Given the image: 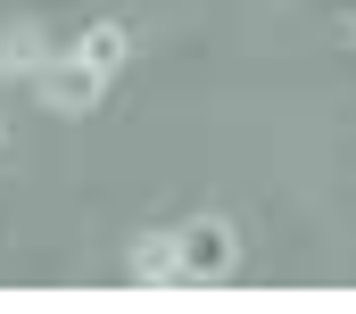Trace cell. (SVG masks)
Instances as JSON below:
<instances>
[{"mask_svg":"<svg viewBox=\"0 0 356 314\" xmlns=\"http://www.w3.org/2000/svg\"><path fill=\"white\" fill-rule=\"evenodd\" d=\"M175 256H182V281H224L241 265V240L224 215H191V224H175Z\"/></svg>","mask_w":356,"mask_h":314,"instance_id":"6da1fadb","label":"cell"},{"mask_svg":"<svg viewBox=\"0 0 356 314\" xmlns=\"http://www.w3.org/2000/svg\"><path fill=\"white\" fill-rule=\"evenodd\" d=\"M33 91H42V108H50V116H83L91 99L108 91V75H99V67H83V58L67 50V58H50V67L33 75Z\"/></svg>","mask_w":356,"mask_h":314,"instance_id":"7a4b0ae2","label":"cell"},{"mask_svg":"<svg viewBox=\"0 0 356 314\" xmlns=\"http://www.w3.org/2000/svg\"><path fill=\"white\" fill-rule=\"evenodd\" d=\"M50 58H58V50H50V33H42L33 17H17V25L0 33V75H25V83H33Z\"/></svg>","mask_w":356,"mask_h":314,"instance_id":"3957f363","label":"cell"},{"mask_svg":"<svg viewBox=\"0 0 356 314\" xmlns=\"http://www.w3.org/2000/svg\"><path fill=\"white\" fill-rule=\"evenodd\" d=\"M75 58H83V67H99V75H124L133 33H124L116 17H99V25H83V33H75Z\"/></svg>","mask_w":356,"mask_h":314,"instance_id":"277c9868","label":"cell"},{"mask_svg":"<svg viewBox=\"0 0 356 314\" xmlns=\"http://www.w3.org/2000/svg\"><path fill=\"white\" fill-rule=\"evenodd\" d=\"M133 281H182L175 232H141V240H133Z\"/></svg>","mask_w":356,"mask_h":314,"instance_id":"5b68a950","label":"cell"},{"mask_svg":"<svg viewBox=\"0 0 356 314\" xmlns=\"http://www.w3.org/2000/svg\"><path fill=\"white\" fill-rule=\"evenodd\" d=\"M0 141H8V124H0Z\"/></svg>","mask_w":356,"mask_h":314,"instance_id":"8992f818","label":"cell"}]
</instances>
